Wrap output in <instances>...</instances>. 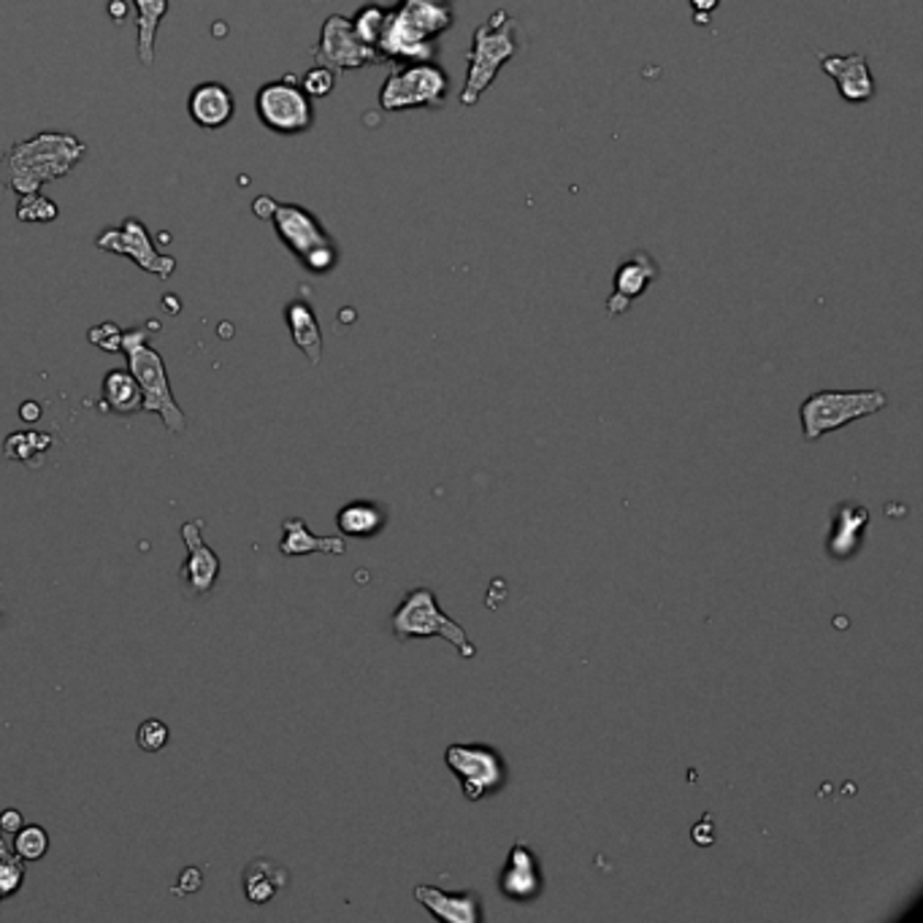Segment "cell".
<instances>
[{"instance_id":"obj_17","label":"cell","mask_w":923,"mask_h":923,"mask_svg":"<svg viewBox=\"0 0 923 923\" xmlns=\"http://www.w3.org/2000/svg\"><path fill=\"white\" fill-rule=\"evenodd\" d=\"M414 899L442 923H482V897L477 891H444L436 886H418Z\"/></svg>"},{"instance_id":"obj_1","label":"cell","mask_w":923,"mask_h":923,"mask_svg":"<svg viewBox=\"0 0 923 923\" xmlns=\"http://www.w3.org/2000/svg\"><path fill=\"white\" fill-rule=\"evenodd\" d=\"M87 155V144L74 133L41 131L11 144L0 157V185L14 196L38 192L41 187L68 177Z\"/></svg>"},{"instance_id":"obj_15","label":"cell","mask_w":923,"mask_h":923,"mask_svg":"<svg viewBox=\"0 0 923 923\" xmlns=\"http://www.w3.org/2000/svg\"><path fill=\"white\" fill-rule=\"evenodd\" d=\"M542 886H545V878H542L540 858H536V850L531 848L525 839H518L512 845L510 853H507V864L499 875V888L510 902L525 904L534 902L542 893Z\"/></svg>"},{"instance_id":"obj_10","label":"cell","mask_w":923,"mask_h":923,"mask_svg":"<svg viewBox=\"0 0 923 923\" xmlns=\"http://www.w3.org/2000/svg\"><path fill=\"white\" fill-rule=\"evenodd\" d=\"M444 764L458 777L460 791L469 802L493 797L510 780L504 756L493 745H449L444 750Z\"/></svg>"},{"instance_id":"obj_19","label":"cell","mask_w":923,"mask_h":923,"mask_svg":"<svg viewBox=\"0 0 923 923\" xmlns=\"http://www.w3.org/2000/svg\"><path fill=\"white\" fill-rule=\"evenodd\" d=\"M869 525V510L856 501H843L832 510V536H829V553L832 558H853L861 551L864 531Z\"/></svg>"},{"instance_id":"obj_22","label":"cell","mask_w":923,"mask_h":923,"mask_svg":"<svg viewBox=\"0 0 923 923\" xmlns=\"http://www.w3.org/2000/svg\"><path fill=\"white\" fill-rule=\"evenodd\" d=\"M336 525L342 536H358V540H371L388 525V512L377 501H349L338 510Z\"/></svg>"},{"instance_id":"obj_37","label":"cell","mask_w":923,"mask_h":923,"mask_svg":"<svg viewBox=\"0 0 923 923\" xmlns=\"http://www.w3.org/2000/svg\"><path fill=\"white\" fill-rule=\"evenodd\" d=\"M109 16L114 22H125L127 14H131V5L125 3V0H109Z\"/></svg>"},{"instance_id":"obj_20","label":"cell","mask_w":923,"mask_h":923,"mask_svg":"<svg viewBox=\"0 0 923 923\" xmlns=\"http://www.w3.org/2000/svg\"><path fill=\"white\" fill-rule=\"evenodd\" d=\"M279 553L285 558H301V555L323 553V555H344L347 553V542L344 536H318L309 531L303 518H288L282 523V542H279Z\"/></svg>"},{"instance_id":"obj_35","label":"cell","mask_w":923,"mask_h":923,"mask_svg":"<svg viewBox=\"0 0 923 923\" xmlns=\"http://www.w3.org/2000/svg\"><path fill=\"white\" fill-rule=\"evenodd\" d=\"M274 209H277V201L271 196H260L253 201V212L258 220H271Z\"/></svg>"},{"instance_id":"obj_4","label":"cell","mask_w":923,"mask_h":923,"mask_svg":"<svg viewBox=\"0 0 923 923\" xmlns=\"http://www.w3.org/2000/svg\"><path fill=\"white\" fill-rule=\"evenodd\" d=\"M157 329H160V325L149 323L144 325V329L122 331V353H125L127 358V371L133 374V379H136L138 388H142L144 412L160 414L163 425H166L171 434H185L187 418L171 393V382H168L163 355L149 347V333Z\"/></svg>"},{"instance_id":"obj_6","label":"cell","mask_w":923,"mask_h":923,"mask_svg":"<svg viewBox=\"0 0 923 923\" xmlns=\"http://www.w3.org/2000/svg\"><path fill=\"white\" fill-rule=\"evenodd\" d=\"M274 231L279 242L301 260V266L312 274H329L338 266V253L333 236L318 220V214L309 212L298 203H277L271 214Z\"/></svg>"},{"instance_id":"obj_13","label":"cell","mask_w":923,"mask_h":923,"mask_svg":"<svg viewBox=\"0 0 923 923\" xmlns=\"http://www.w3.org/2000/svg\"><path fill=\"white\" fill-rule=\"evenodd\" d=\"M201 529H203V520H187V523L182 525V540L187 545V558L182 564V580H185L187 593H190L192 599H207V596L214 591V586H218L220 571H222L220 555L214 553L207 542H203Z\"/></svg>"},{"instance_id":"obj_32","label":"cell","mask_w":923,"mask_h":923,"mask_svg":"<svg viewBox=\"0 0 923 923\" xmlns=\"http://www.w3.org/2000/svg\"><path fill=\"white\" fill-rule=\"evenodd\" d=\"M333 85H336V71H331V68H325V66H318V63H314L312 71L303 74V81H301V87L307 90L309 98H329L333 92Z\"/></svg>"},{"instance_id":"obj_7","label":"cell","mask_w":923,"mask_h":923,"mask_svg":"<svg viewBox=\"0 0 923 923\" xmlns=\"http://www.w3.org/2000/svg\"><path fill=\"white\" fill-rule=\"evenodd\" d=\"M883 390H818L799 407L802 434L808 442H818L832 431L845 429L853 420H864L886 409Z\"/></svg>"},{"instance_id":"obj_23","label":"cell","mask_w":923,"mask_h":923,"mask_svg":"<svg viewBox=\"0 0 923 923\" xmlns=\"http://www.w3.org/2000/svg\"><path fill=\"white\" fill-rule=\"evenodd\" d=\"M288 869L271 864L268 858H255L244 869V897L253 904H266L288 888Z\"/></svg>"},{"instance_id":"obj_2","label":"cell","mask_w":923,"mask_h":923,"mask_svg":"<svg viewBox=\"0 0 923 923\" xmlns=\"http://www.w3.org/2000/svg\"><path fill=\"white\" fill-rule=\"evenodd\" d=\"M455 25L453 0H399L388 9L377 41L379 63L436 60V38Z\"/></svg>"},{"instance_id":"obj_21","label":"cell","mask_w":923,"mask_h":923,"mask_svg":"<svg viewBox=\"0 0 923 923\" xmlns=\"http://www.w3.org/2000/svg\"><path fill=\"white\" fill-rule=\"evenodd\" d=\"M285 323H288L296 347L307 355L309 364L318 366L323 360V331H320L314 309L307 301H290L285 307Z\"/></svg>"},{"instance_id":"obj_29","label":"cell","mask_w":923,"mask_h":923,"mask_svg":"<svg viewBox=\"0 0 923 923\" xmlns=\"http://www.w3.org/2000/svg\"><path fill=\"white\" fill-rule=\"evenodd\" d=\"M14 848L16 856L22 858V861H41V858L46 856V850H49V834H46V829H41L33 823V826H22L20 832L14 834Z\"/></svg>"},{"instance_id":"obj_16","label":"cell","mask_w":923,"mask_h":923,"mask_svg":"<svg viewBox=\"0 0 923 923\" xmlns=\"http://www.w3.org/2000/svg\"><path fill=\"white\" fill-rule=\"evenodd\" d=\"M821 71L837 85L839 96L848 103H867L875 98V79L864 55H818Z\"/></svg>"},{"instance_id":"obj_24","label":"cell","mask_w":923,"mask_h":923,"mask_svg":"<svg viewBox=\"0 0 923 923\" xmlns=\"http://www.w3.org/2000/svg\"><path fill=\"white\" fill-rule=\"evenodd\" d=\"M103 404H107L109 412L122 414H138L144 412V396L138 382L133 379V374L127 369H111L107 377H103Z\"/></svg>"},{"instance_id":"obj_36","label":"cell","mask_w":923,"mask_h":923,"mask_svg":"<svg viewBox=\"0 0 923 923\" xmlns=\"http://www.w3.org/2000/svg\"><path fill=\"white\" fill-rule=\"evenodd\" d=\"M198 888H201V872H198V869H185L182 883H179V888H174V891L190 893V891H198Z\"/></svg>"},{"instance_id":"obj_34","label":"cell","mask_w":923,"mask_h":923,"mask_svg":"<svg viewBox=\"0 0 923 923\" xmlns=\"http://www.w3.org/2000/svg\"><path fill=\"white\" fill-rule=\"evenodd\" d=\"M22 826H25V818H22L20 810L9 808L0 813V832L3 834H16Z\"/></svg>"},{"instance_id":"obj_25","label":"cell","mask_w":923,"mask_h":923,"mask_svg":"<svg viewBox=\"0 0 923 923\" xmlns=\"http://www.w3.org/2000/svg\"><path fill=\"white\" fill-rule=\"evenodd\" d=\"M138 11L136 31H138V60H142L144 68L155 66V41H157V27H160L163 16L168 14V0H133Z\"/></svg>"},{"instance_id":"obj_14","label":"cell","mask_w":923,"mask_h":923,"mask_svg":"<svg viewBox=\"0 0 923 923\" xmlns=\"http://www.w3.org/2000/svg\"><path fill=\"white\" fill-rule=\"evenodd\" d=\"M661 268H658L656 258L645 249H636L631 258H626L618 266L615 279H612V293L607 298V314L610 318H621L631 309V303L640 296L647 293L653 282L658 279Z\"/></svg>"},{"instance_id":"obj_26","label":"cell","mask_w":923,"mask_h":923,"mask_svg":"<svg viewBox=\"0 0 923 923\" xmlns=\"http://www.w3.org/2000/svg\"><path fill=\"white\" fill-rule=\"evenodd\" d=\"M25 861L16 856L14 848L5 845L3 832H0V902L20 893V888L25 886Z\"/></svg>"},{"instance_id":"obj_18","label":"cell","mask_w":923,"mask_h":923,"mask_svg":"<svg viewBox=\"0 0 923 923\" xmlns=\"http://www.w3.org/2000/svg\"><path fill=\"white\" fill-rule=\"evenodd\" d=\"M187 111L190 120L203 131H220L236 114V98L220 81H203V85L192 87L190 98H187Z\"/></svg>"},{"instance_id":"obj_31","label":"cell","mask_w":923,"mask_h":923,"mask_svg":"<svg viewBox=\"0 0 923 923\" xmlns=\"http://www.w3.org/2000/svg\"><path fill=\"white\" fill-rule=\"evenodd\" d=\"M168 737H171V732H168L166 723L157 721V718H149V721H144L142 726H138L136 745L142 747L144 753H157L168 745Z\"/></svg>"},{"instance_id":"obj_28","label":"cell","mask_w":923,"mask_h":923,"mask_svg":"<svg viewBox=\"0 0 923 923\" xmlns=\"http://www.w3.org/2000/svg\"><path fill=\"white\" fill-rule=\"evenodd\" d=\"M52 436L38 434V431H22V434H11L5 440V458L20 460V464H38L36 455H44L49 449Z\"/></svg>"},{"instance_id":"obj_5","label":"cell","mask_w":923,"mask_h":923,"mask_svg":"<svg viewBox=\"0 0 923 923\" xmlns=\"http://www.w3.org/2000/svg\"><path fill=\"white\" fill-rule=\"evenodd\" d=\"M390 626H393V636L399 642L440 636V640L449 642L464 658L477 656V647L469 640V634H466V629L455 623L447 612H442L436 593L431 588H412L401 599V604L396 607Z\"/></svg>"},{"instance_id":"obj_11","label":"cell","mask_w":923,"mask_h":923,"mask_svg":"<svg viewBox=\"0 0 923 923\" xmlns=\"http://www.w3.org/2000/svg\"><path fill=\"white\" fill-rule=\"evenodd\" d=\"M96 247L103 249V253H114L133 260L142 271L155 274L163 282L171 279V274L177 271V258H168V255L157 253L155 242H152V233L138 218H125L122 225L107 227V231L98 233Z\"/></svg>"},{"instance_id":"obj_27","label":"cell","mask_w":923,"mask_h":923,"mask_svg":"<svg viewBox=\"0 0 923 923\" xmlns=\"http://www.w3.org/2000/svg\"><path fill=\"white\" fill-rule=\"evenodd\" d=\"M385 16H388V5L374 3V0L360 5V9L355 11L353 16H349V22H353V31L358 33V38L364 41L366 46H371L374 52H377V41H379V33H382Z\"/></svg>"},{"instance_id":"obj_12","label":"cell","mask_w":923,"mask_h":923,"mask_svg":"<svg viewBox=\"0 0 923 923\" xmlns=\"http://www.w3.org/2000/svg\"><path fill=\"white\" fill-rule=\"evenodd\" d=\"M312 55L318 66L331 68V71H358V68L379 63L377 52L358 38L349 16L342 14H331L323 22V31H320V41Z\"/></svg>"},{"instance_id":"obj_39","label":"cell","mask_w":923,"mask_h":923,"mask_svg":"<svg viewBox=\"0 0 923 923\" xmlns=\"http://www.w3.org/2000/svg\"><path fill=\"white\" fill-rule=\"evenodd\" d=\"M699 3H702V0H693V5H697V9H699Z\"/></svg>"},{"instance_id":"obj_8","label":"cell","mask_w":923,"mask_h":923,"mask_svg":"<svg viewBox=\"0 0 923 923\" xmlns=\"http://www.w3.org/2000/svg\"><path fill=\"white\" fill-rule=\"evenodd\" d=\"M449 76L431 63H399L379 87V109L399 114L409 109H440L447 98Z\"/></svg>"},{"instance_id":"obj_9","label":"cell","mask_w":923,"mask_h":923,"mask_svg":"<svg viewBox=\"0 0 923 923\" xmlns=\"http://www.w3.org/2000/svg\"><path fill=\"white\" fill-rule=\"evenodd\" d=\"M255 111L263 127L279 136H301L314 125L312 98L298 85L296 76L266 81L255 96Z\"/></svg>"},{"instance_id":"obj_38","label":"cell","mask_w":923,"mask_h":923,"mask_svg":"<svg viewBox=\"0 0 923 923\" xmlns=\"http://www.w3.org/2000/svg\"><path fill=\"white\" fill-rule=\"evenodd\" d=\"M20 418L25 420V423H36V420L41 418V407L36 404V401H25V404L20 407Z\"/></svg>"},{"instance_id":"obj_30","label":"cell","mask_w":923,"mask_h":923,"mask_svg":"<svg viewBox=\"0 0 923 923\" xmlns=\"http://www.w3.org/2000/svg\"><path fill=\"white\" fill-rule=\"evenodd\" d=\"M60 218V207H57L52 198L41 196L38 192H27V196H20L16 201V220L22 222H55Z\"/></svg>"},{"instance_id":"obj_33","label":"cell","mask_w":923,"mask_h":923,"mask_svg":"<svg viewBox=\"0 0 923 923\" xmlns=\"http://www.w3.org/2000/svg\"><path fill=\"white\" fill-rule=\"evenodd\" d=\"M90 344H96L103 353H122V329L116 323H101L87 333Z\"/></svg>"},{"instance_id":"obj_3","label":"cell","mask_w":923,"mask_h":923,"mask_svg":"<svg viewBox=\"0 0 923 923\" xmlns=\"http://www.w3.org/2000/svg\"><path fill=\"white\" fill-rule=\"evenodd\" d=\"M520 52L518 16L507 9H496L482 25H477L471 46L466 52V81L460 90V107H477L485 92L499 79L501 68Z\"/></svg>"}]
</instances>
